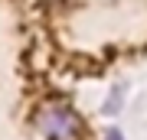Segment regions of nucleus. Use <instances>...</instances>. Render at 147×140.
Wrapping results in <instances>:
<instances>
[{"label":"nucleus","instance_id":"1","mask_svg":"<svg viewBox=\"0 0 147 140\" xmlns=\"http://www.w3.org/2000/svg\"><path fill=\"white\" fill-rule=\"evenodd\" d=\"M36 127L42 130L46 140H75V134H79L82 124H79V117H75L69 108H62V104H49V108L39 111Z\"/></svg>","mask_w":147,"mask_h":140},{"label":"nucleus","instance_id":"2","mask_svg":"<svg viewBox=\"0 0 147 140\" xmlns=\"http://www.w3.org/2000/svg\"><path fill=\"white\" fill-rule=\"evenodd\" d=\"M105 140H124V137H121L118 130H108V134H105Z\"/></svg>","mask_w":147,"mask_h":140}]
</instances>
